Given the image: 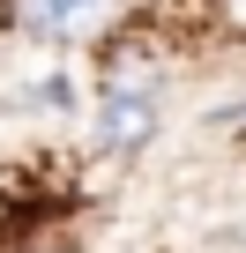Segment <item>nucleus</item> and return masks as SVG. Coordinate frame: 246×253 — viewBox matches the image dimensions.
<instances>
[{"label": "nucleus", "instance_id": "nucleus-1", "mask_svg": "<svg viewBox=\"0 0 246 253\" xmlns=\"http://www.w3.org/2000/svg\"><path fill=\"white\" fill-rule=\"evenodd\" d=\"M119 15V0H8V23L38 45H82Z\"/></svg>", "mask_w": 246, "mask_h": 253}, {"label": "nucleus", "instance_id": "nucleus-2", "mask_svg": "<svg viewBox=\"0 0 246 253\" xmlns=\"http://www.w3.org/2000/svg\"><path fill=\"white\" fill-rule=\"evenodd\" d=\"M157 126H164L157 97H97V112H90V149L97 157H142L157 142Z\"/></svg>", "mask_w": 246, "mask_h": 253}]
</instances>
